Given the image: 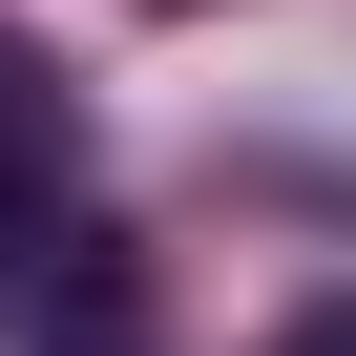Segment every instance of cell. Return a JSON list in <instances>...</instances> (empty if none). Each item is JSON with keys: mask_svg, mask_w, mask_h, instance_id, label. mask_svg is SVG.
<instances>
[{"mask_svg": "<svg viewBox=\"0 0 356 356\" xmlns=\"http://www.w3.org/2000/svg\"><path fill=\"white\" fill-rule=\"evenodd\" d=\"M273 356H356V293H335V314H293V335H273Z\"/></svg>", "mask_w": 356, "mask_h": 356, "instance_id": "7a4b0ae2", "label": "cell"}, {"mask_svg": "<svg viewBox=\"0 0 356 356\" xmlns=\"http://www.w3.org/2000/svg\"><path fill=\"white\" fill-rule=\"evenodd\" d=\"M84 189H63V84L22 63V22H0V293H22V252L63 231Z\"/></svg>", "mask_w": 356, "mask_h": 356, "instance_id": "6da1fadb", "label": "cell"}]
</instances>
